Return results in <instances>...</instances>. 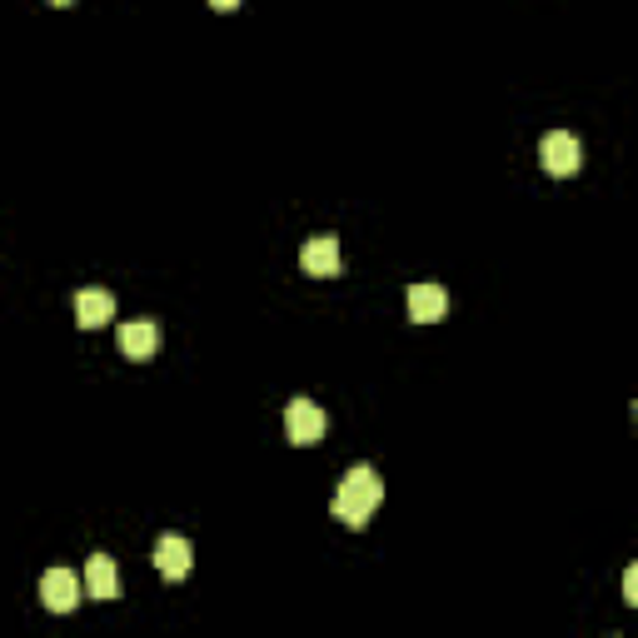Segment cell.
I'll return each instance as SVG.
<instances>
[{
	"label": "cell",
	"mask_w": 638,
	"mask_h": 638,
	"mask_svg": "<svg viewBox=\"0 0 638 638\" xmlns=\"http://www.w3.org/2000/svg\"><path fill=\"white\" fill-rule=\"evenodd\" d=\"M380 499H384V478L374 474L369 464H355L349 474L340 478V489H334L330 509H334V519H340V524L365 528V524H369V514L380 509Z\"/></svg>",
	"instance_id": "1"
},
{
	"label": "cell",
	"mask_w": 638,
	"mask_h": 638,
	"mask_svg": "<svg viewBox=\"0 0 638 638\" xmlns=\"http://www.w3.org/2000/svg\"><path fill=\"white\" fill-rule=\"evenodd\" d=\"M324 430H330V414H324L315 399H290V409H284V434H290V444L309 449V444L324 439Z\"/></svg>",
	"instance_id": "2"
},
{
	"label": "cell",
	"mask_w": 638,
	"mask_h": 638,
	"mask_svg": "<svg viewBox=\"0 0 638 638\" xmlns=\"http://www.w3.org/2000/svg\"><path fill=\"white\" fill-rule=\"evenodd\" d=\"M539 160H544V170L549 175H574L578 160H584V150H578V140L569 136V130H549L544 145H539Z\"/></svg>",
	"instance_id": "3"
},
{
	"label": "cell",
	"mask_w": 638,
	"mask_h": 638,
	"mask_svg": "<svg viewBox=\"0 0 638 638\" xmlns=\"http://www.w3.org/2000/svg\"><path fill=\"white\" fill-rule=\"evenodd\" d=\"M40 603H46L50 614H71L75 603H80V578H75L71 569H50V574L40 578Z\"/></svg>",
	"instance_id": "4"
},
{
	"label": "cell",
	"mask_w": 638,
	"mask_h": 638,
	"mask_svg": "<svg viewBox=\"0 0 638 638\" xmlns=\"http://www.w3.org/2000/svg\"><path fill=\"white\" fill-rule=\"evenodd\" d=\"M155 569L160 578H170V584H180L184 574H190V539H180V534H160L155 539Z\"/></svg>",
	"instance_id": "5"
},
{
	"label": "cell",
	"mask_w": 638,
	"mask_h": 638,
	"mask_svg": "<svg viewBox=\"0 0 638 638\" xmlns=\"http://www.w3.org/2000/svg\"><path fill=\"white\" fill-rule=\"evenodd\" d=\"M299 265H305V275H315V280L340 275V240H334V234H315V240H305Z\"/></svg>",
	"instance_id": "6"
},
{
	"label": "cell",
	"mask_w": 638,
	"mask_h": 638,
	"mask_svg": "<svg viewBox=\"0 0 638 638\" xmlns=\"http://www.w3.org/2000/svg\"><path fill=\"white\" fill-rule=\"evenodd\" d=\"M86 594L100 603H111L120 599V574H115V559L111 553H90V564H86Z\"/></svg>",
	"instance_id": "7"
},
{
	"label": "cell",
	"mask_w": 638,
	"mask_h": 638,
	"mask_svg": "<svg viewBox=\"0 0 638 638\" xmlns=\"http://www.w3.org/2000/svg\"><path fill=\"white\" fill-rule=\"evenodd\" d=\"M444 315H449V290L444 284H414L409 290V319L414 324H434Z\"/></svg>",
	"instance_id": "8"
},
{
	"label": "cell",
	"mask_w": 638,
	"mask_h": 638,
	"mask_svg": "<svg viewBox=\"0 0 638 638\" xmlns=\"http://www.w3.org/2000/svg\"><path fill=\"white\" fill-rule=\"evenodd\" d=\"M120 349H125V359H150L160 349V324L155 319H130V324H120Z\"/></svg>",
	"instance_id": "9"
},
{
	"label": "cell",
	"mask_w": 638,
	"mask_h": 638,
	"mask_svg": "<svg viewBox=\"0 0 638 638\" xmlns=\"http://www.w3.org/2000/svg\"><path fill=\"white\" fill-rule=\"evenodd\" d=\"M75 319H80V330H100L105 319H115L111 290H80L75 295Z\"/></svg>",
	"instance_id": "10"
},
{
	"label": "cell",
	"mask_w": 638,
	"mask_h": 638,
	"mask_svg": "<svg viewBox=\"0 0 638 638\" xmlns=\"http://www.w3.org/2000/svg\"><path fill=\"white\" fill-rule=\"evenodd\" d=\"M624 603H638V569L624 574Z\"/></svg>",
	"instance_id": "11"
},
{
	"label": "cell",
	"mask_w": 638,
	"mask_h": 638,
	"mask_svg": "<svg viewBox=\"0 0 638 638\" xmlns=\"http://www.w3.org/2000/svg\"><path fill=\"white\" fill-rule=\"evenodd\" d=\"M209 5H215V11H234V5H240V0H209Z\"/></svg>",
	"instance_id": "12"
},
{
	"label": "cell",
	"mask_w": 638,
	"mask_h": 638,
	"mask_svg": "<svg viewBox=\"0 0 638 638\" xmlns=\"http://www.w3.org/2000/svg\"><path fill=\"white\" fill-rule=\"evenodd\" d=\"M50 5H71V0H50Z\"/></svg>",
	"instance_id": "13"
}]
</instances>
